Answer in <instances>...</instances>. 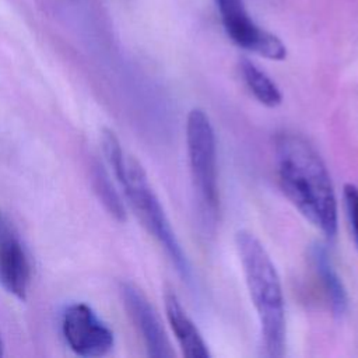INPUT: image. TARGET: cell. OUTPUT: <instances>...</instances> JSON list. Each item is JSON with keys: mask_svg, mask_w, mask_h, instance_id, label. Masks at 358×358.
Returning a JSON list of instances; mask_svg holds the SVG:
<instances>
[{"mask_svg": "<svg viewBox=\"0 0 358 358\" xmlns=\"http://www.w3.org/2000/svg\"><path fill=\"white\" fill-rule=\"evenodd\" d=\"M278 180L294 207L327 238L337 234V199L329 171L306 138L284 131L274 140Z\"/></svg>", "mask_w": 358, "mask_h": 358, "instance_id": "6da1fadb", "label": "cell"}, {"mask_svg": "<svg viewBox=\"0 0 358 358\" xmlns=\"http://www.w3.org/2000/svg\"><path fill=\"white\" fill-rule=\"evenodd\" d=\"M250 299L257 312L262 348L266 357L277 358L285 352V303L275 266L263 243L249 231L235 235Z\"/></svg>", "mask_w": 358, "mask_h": 358, "instance_id": "7a4b0ae2", "label": "cell"}, {"mask_svg": "<svg viewBox=\"0 0 358 358\" xmlns=\"http://www.w3.org/2000/svg\"><path fill=\"white\" fill-rule=\"evenodd\" d=\"M115 178L120 183L123 193L147 231L161 243L172 260L179 275L187 282L192 281V267L183 252L164 207L154 193L147 173L141 164L131 155L124 158L112 168Z\"/></svg>", "mask_w": 358, "mask_h": 358, "instance_id": "3957f363", "label": "cell"}, {"mask_svg": "<svg viewBox=\"0 0 358 358\" xmlns=\"http://www.w3.org/2000/svg\"><path fill=\"white\" fill-rule=\"evenodd\" d=\"M186 144L193 187L203 214L214 220L217 217L220 196L217 180V144L215 133L207 113L194 108L186 120Z\"/></svg>", "mask_w": 358, "mask_h": 358, "instance_id": "277c9868", "label": "cell"}, {"mask_svg": "<svg viewBox=\"0 0 358 358\" xmlns=\"http://www.w3.org/2000/svg\"><path fill=\"white\" fill-rule=\"evenodd\" d=\"M214 1L224 29L235 45L270 60H284L287 57V48L282 41L255 22L243 0Z\"/></svg>", "mask_w": 358, "mask_h": 358, "instance_id": "5b68a950", "label": "cell"}, {"mask_svg": "<svg viewBox=\"0 0 358 358\" xmlns=\"http://www.w3.org/2000/svg\"><path fill=\"white\" fill-rule=\"evenodd\" d=\"M62 330L69 347L80 357H102L113 347L112 330L85 303H73L64 310Z\"/></svg>", "mask_w": 358, "mask_h": 358, "instance_id": "8992f818", "label": "cell"}, {"mask_svg": "<svg viewBox=\"0 0 358 358\" xmlns=\"http://www.w3.org/2000/svg\"><path fill=\"white\" fill-rule=\"evenodd\" d=\"M120 295L129 316L131 317L145 344L147 354L155 358L173 357L175 352L171 347L162 323L141 289L131 282H122Z\"/></svg>", "mask_w": 358, "mask_h": 358, "instance_id": "52a82bcc", "label": "cell"}, {"mask_svg": "<svg viewBox=\"0 0 358 358\" xmlns=\"http://www.w3.org/2000/svg\"><path fill=\"white\" fill-rule=\"evenodd\" d=\"M31 266L20 241L10 234L0 241V285L20 301L27 299Z\"/></svg>", "mask_w": 358, "mask_h": 358, "instance_id": "ba28073f", "label": "cell"}, {"mask_svg": "<svg viewBox=\"0 0 358 358\" xmlns=\"http://www.w3.org/2000/svg\"><path fill=\"white\" fill-rule=\"evenodd\" d=\"M164 305L168 323L183 355L187 358H208L210 351L204 338L201 337L193 320L187 316L186 310L180 305V301L173 291H165Z\"/></svg>", "mask_w": 358, "mask_h": 358, "instance_id": "9c48e42d", "label": "cell"}, {"mask_svg": "<svg viewBox=\"0 0 358 358\" xmlns=\"http://www.w3.org/2000/svg\"><path fill=\"white\" fill-rule=\"evenodd\" d=\"M310 260L317 277L320 278L331 310L334 312V315L343 316L348 308V298L344 284L338 277L326 248L320 243L312 245Z\"/></svg>", "mask_w": 358, "mask_h": 358, "instance_id": "30bf717a", "label": "cell"}, {"mask_svg": "<svg viewBox=\"0 0 358 358\" xmlns=\"http://www.w3.org/2000/svg\"><path fill=\"white\" fill-rule=\"evenodd\" d=\"M239 70L253 96L267 108H275L282 101V94L277 84L255 63L243 59L239 63Z\"/></svg>", "mask_w": 358, "mask_h": 358, "instance_id": "8fae6325", "label": "cell"}, {"mask_svg": "<svg viewBox=\"0 0 358 358\" xmlns=\"http://www.w3.org/2000/svg\"><path fill=\"white\" fill-rule=\"evenodd\" d=\"M94 187H95V192L98 193L101 201L106 207V210L116 220L124 221L126 220L124 206H123L119 194L116 193L113 185L110 183L108 173L99 165H96L95 171H94Z\"/></svg>", "mask_w": 358, "mask_h": 358, "instance_id": "7c38bea8", "label": "cell"}, {"mask_svg": "<svg viewBox=\"0 0 358 358\" xmlns=\"http://www.w3.org/2000/svg\"><path fill=\"white\" fill-rule=\"evenodd\" d=\"M344 204L355 245L358 248V187L352 183L344 186Z\"/></svg>", "mask_w": 358, "mask_h": 358, "instance_id": "4fadbf2b", "label": "cell"}, {"mask_svg": "<svg viewBox=\"0 0 358 358\" xmlns=\"http://www.w3.org/2000/svg\"><path fill=\"white\" fill-rule=\"evenodd\" d=\"M4 355V343H3V338H1V334H0V357Z\"/></svg>", "mask_w": 358, "mask_h": 358, "instance_id": "5bb4252c", "label": "cell"}]
</instances>
